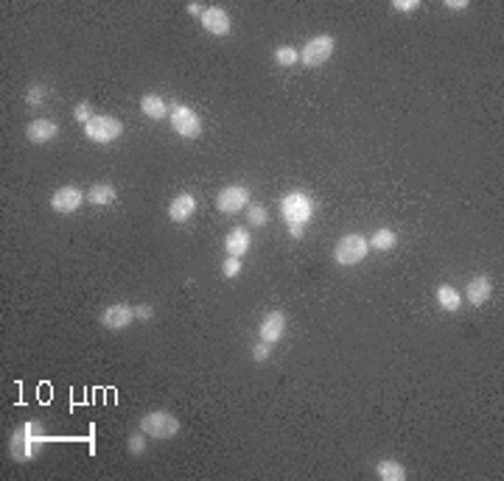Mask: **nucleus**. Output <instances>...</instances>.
<instances>
[{"label":"nucleus","mask_w":504,"mask_h":481,"mask_svg":"<svg viewBox=\"0 0 504 481\" xmlns=\"http://www.w3.org/2000/svg\"><path fill=\"white\" fill-rule=\"evenodd\" d=\"M146 450V434L143 431H135L132 436H129V453L132 456H140Z\"/></svg>","instance_id":"obj_26"},{"label":"nucleus","mask_w":504,"mask_h":481,"mask_svg":"<svg viewBox=\"0 0 504 481\" xmlns=\"http://www.w3.org/2000/svg\"><path fill=\"white\" fill-rule=\"evenodd\" d=\"M269 356H272V344H266V342L252 344V361L264 364V361H269Z\"/></svg>","instance_id":"obj_28"},{"label":"nucleus","mask_w":504,"mask_h":481,"mask_svg":"<svg viewBox=\"0 0 504 481\" xmlns=\"http://www.w3.org/2000/svg\"><path fill=\"white\" fill-rule=\"evenodd\" d=\"M392 9L401 15H415L420 9V0H392Z\"/></svg>","instance_id":"obj_27"},{"label":"nucleus","mask_w":504,"mask_h":481,"mask_svg":"<svg viewBox=\"0 0 504 481\" xmlns=\"http://www.w3.org/2000/svg\"><path fill=\"white\" fill-rule=\"evenodd\" d=\"M40 434V422H26V425H20L17 431H15V436H12V456L17 459V461H29L31 456H34V448L40 445V442H45L43 436H37Z\"/></svg>","instance_id":"obj_5"},{"label":"nucleus","mask_w":504,"mask_h":481,"mask_svg":"<svg viewBox=\"0 0 504 481\" xmlns=\"http://www.w3.org/2000/svg\"><path fill=\"white\" fill-rule=\"evenodd\" d=\"M222 275H224L227 280L238 277V275H241V258H233V255H227V258H224V264H222Z\"/></svg>","instance_id":"obj_24"},{"label":"nucleus","mask_w":504,"mask_h":481,"mask_svg":"<svg viewBox=\"0 0 504 481\" xmlns=\"http://www.w3.org/2000/svg\"><path fill=\"white\" fill-rule=\"evenodd\" d=\"M93 115H96V109H93V104H90V101H82V104H76V112H73V118H76L82 126H84V123H87Z\"/></svg>","instance_id":"obj_25"},{"label":"nucleus","mask_w":504,"mask_h":481,"mask_svg":"<svg viewBox=\"0 0 504 481\" xmlns=\"http://www.w3.org/2000/svg\"><path fill=\"white\" fill-rule=\"evenodd\" d=\"M56 135H59V126H56V121H51V118H34V121L26 126L29 143H37V146L51 143Z\"/></svg>","instance_id":"obj_12"},{"label":"nucleus","mask_w":504,"mask_h":481,"mask_svg":"<svg viewBox=\"0 0 504 481\" xmlns=\"http://www.w3.org/2000/svg\"><path fill=\"white\" fill-rule=\"evenodd\" d=\"M140 112H143L146 118H151V121H162V118L168 115V104H165L162 96L146 93V96H140Z\"/></svg>","instance_id":"obj_16"},{"label":"nucleus","mask_w":504,"mask_h":481,"mask_svg":"<svg viewBox=\"0 0 504 481\" xmlns=\"http://www.w3.org/2000/svg\"><path fill=\"white\" fill-rule=\"evenodd\" d=\"M333 51H336V40H333L330 34H316V37H311V40L303 45V51H300V65H303V68H319V65H325V62L333 56Z\"/></svg>","instance_id":"obj_4"},{"label":"nucleus","mask_w":504,"mask_h":481,"mask_svg":"<svg viewBox=\"0 0 504 481\" xmlns=\"http://www.w3.org/2000/svg\"><path fill=\"white\" fill-rule=\"evenodd\" d=\"M180 428H183V422L171 411H162V409H154V411L140 417V431L151 439H160V442L174 439L180 434Z\"/></svg>","instance_id":"obj_1"},{"label":"nucleus","mask_w":504,"mask_h":481,"mask_svg":"<svg viewBox=\"0 0 504 481\" xmlns=\"http://www.w3.org/2000/svg\"><path fill=\"white\" fill-rule=\"evenodd\" d=\"M370 252V244H367V238L359 235V232H351V235H342L339 240H336V247H333V261L339 264V266H359Z\"/></svg>","instance_id":"obj_2"},{"label":"nucleus","mask_w":504,"mask_h":481,"mask_svg":"<svg viewBox=\"0 0 504 481\" xmlns=\"http://www.w3.org/2000/svg\"><path fill=\"white\" fill-rule=\"evenodd\" d=\"M303 232H305V229H303V221H289V235H291L294 240H300Z\"/></svg>","instance_id":"obj_30"},{"label":"nucleus","mask_w":504,"mask_h":481,"mask_svg":"<svg viewBox=\"0 0 504 481\" xmlns=\"http://www.w3.org/2000/svg\"><path fill=\"white\" fill-rule=\"evenodd\" d=\"M171 129L185 137V140H194L202 135V118L188 107V104H174L171 109Z\"/></svg>","instance_id":"obj_6"},{"label":"nucleus","mask_w":504,"mask_h":481,"mask_svg":"<svg viewBox=\"0 0 504 481\" xmlns=\"http://www.w3.org/2000/svg\"><path fill=\"white\" fill-rule=\"evenodd\" d=\"M247 218H250V224H252V227H264V224L269 221V213H266V207H264V204L252 201V204L247 207Z\"/></svg>","instance_id":"obj_23"},{"label":"nucleus","mask_w":504,"mask_h":481,"mask_svg":"<svg viewBox=\"0 0 504 481\" xmlns=\"http://www.w3.org/2000/svg\"><path fill=\"white\" fill-rule=\"evenodd\" d=\"M490 294H493V280H490L487 275H476V277L465 286V300H468L473 308L484 305V303L490 300Z\"/></svg>","instance_id":"obj_13"},{"label":"nucleus","mask_w":504,"mask_h":481,"mask_svg":"<svg viewBox=\"0 0 504 481\" xmlns=\"http://www.w3.org/2000/svg\"><path fill=\"white\" fill-rule=\"evenodd\" d=\"M199 23H202V29H205L208 34H213V37H230V34H233V20H230V15H227L222 6H208V9L202 12Z\"/></svg>","instance_id":"obj_10"},{"label":"nucleus","mask_w":504,"mask_h":481,"mask_svg":"<svg viewBox=\"0 0 504 481\" xmlns=\"http://www.w3.org/2000/svg\"><path fill=\"white\" fill-rule=\"evenodd\" d=\"M26 104H29V109H40L48 98H51V90L45 87V84H31L29 90H26Z\"/></svg>","instance_id":"obj_21"},{"label":"nucleus","mask_w":504,"mask_h":481,"mask_svg":"<svg viewBox=\"0 0 504 481\" xmlns=\"http://www.w3.org/2000/svg\"><path fill=\"white\" fill-rule=\"evenodd\" d=\"M135 316H137V319H151V316H154V308L146 305V303H143V305H135Z\"/></svg>","instance_id":"obj_29"},{"label":"nucleus","mask_w":504,"mask_h":481,"mask_svg":"<svg viewBox=\"0 0 504 481\" xmlns=\"http://www.w3.org/2000/svg\"><path fill=\"white\" fill-rule=\"evenodd\" d=\"M205 9H208V6H202V3H188V15H194V17H202Z\"/></svg>","instance_id":"obj_32"},{"label":"nucleus","mask_w":504,"mask_h":481,"mask_svg":"<svg viewBox=\"0 0 504 481\" xmlns=\"http://www.w3.org/2000/svg\"><path fill=\"white\" fill-rule=\"evenodd\" d=\"M445 9H451V12H462V9H468V0H445Z\"/></svg>","instance_id":"obj_31"},{"label":"nucleus","mask_w":504,"mask_h":481,"mask_svg":"<svg viewBox=\"0 0 504 481\" xmlns=\"http://www.w3.org/2000/svg\"><path fill=\"white\" fill-rule=\"evenodd\" d=\"M283 333H286V314L283 311H269L258 325V339L272 344V347L283 339Z\"/></svg>","instance_id":"obj_11"},{"label":"nucleus","mask_w":504,"mask_h":481,"mask_svg":"<svg viewBox=\"0 0 504 481\" xmlns=\"http://www.w3.org/2000/svg\"><path fill=\"white\" fill-rule=\"evenodd\" d=\"M115 196H118V190H115V185H112V182H96V185L87 190V201H90V204H96V207L112 204V201H115Z\"/></svg>","instance_id":"obj_17"},{"label":"nucleus","mask_w":504,"mask_h":481,"mask_svg":"<svg viewBox=\"0 0 504 481\" xmlns=\"http://www.w3.org/2000/svg\"><path fill=\"white\" fill-rule=\"evenodd\" d=\"M250 188L247 185H227V188H222L219 190V196H216V210L219 213H224V215H236V213H241V210H247L250 207Z\"/></svg>","instance_id":"obj_7"},{"label":"nucleus","mask_w":504,"mask_h":481,"mask_svg":"<svg viewBox=\"0 0 504 481\" xmlns=\"http://www.w3.org/2000/svg\"><path fill=\"white\" fill-rule=\"evenodd\" d=\"M437 303H440V308L443 311H457L459 308V303H462V297H459V291L454 289V286H437Z\"/></svg>","instance_id":"obj_20"},{"label":"nucleus","mask_w":504,"mask_h":481,"mask_svg":"<svg viewBox=\"0 0 504 481\" xmlns=\"http://www.w3.org/2000/svg\"><path fill=\"white\" fill-rule=\"evenodd\" d=\"M367 244H370V250L390 252V250H395V247H398V235H395V229L381 227V229H376V232L367 238Z\"/></svg>","instance_id":"obj_19"},{"label":"nucleus","mask_w":504,"mask_h":481,"mask_svg":"<svg viewBox=\"0 0 504 481\" xmlns=\"http://www.w3.org/2000/svg\"><path fill=\"white\" fill-rule=\"evenodd\" d=\"M84 199H87V193H84L82 188H76V185H62L59 190L51 193V207H54L56 213L68 215V213H76Z\"/></svg>","instance_id":"obj_9"},{"label":"nucleus","mask_w":504,"mask_h":481,"mask_svg":"<svg viewBox=\"0 0 504 481\" xmlns=\"http://www.w3.org/2000/svg\"><path fill=\"white\" fill-rule=\"evenodd\" d=\"M376 475L381 478V481H406V467L401 464V461H395V459H381L379 464H376Z\"/></svg>","instance_id":"obj_18"},{"label":"nucleus","mask_w":504,"mask_h":481,"mask_svg":"<svg viewBox=\"0 0 504 481\" xmlns=\"http://www.w3.org/2000/svg\"><path fill=\"white\" fill-rule=\"evenodd\" d=\"M250 247H252V238H250V229H247V227H233V229L227 232V238H224L227 255L244 258V255L250 252Z\"/></svg>","instance_id":"obj_14"},{"label":"nucleus","mask_w":504,"mask_h":481,"mask_svg":"<svg viewBox=\"0 0 504 481\" xmlns=\"http://www.w3.org/2000/svg\"><path fill=\"white\" fill-rule=\"evenodd\" d=\"M275 62L280 68H291L300 62V51L294 45H280V48H275Z\"/></svg>","instance_id":"obj_22"},{"label":"nucleus","mask_w":504,"mask_h":481,"mask_svg":"<svg viewBox=\"0 0 504 481\" xmlns=\"http://www.w3.org/2000/svg\"><path fill=\"white\" fill-rule=\"evenodd\" d=\"M121 135H123V121L115 118V115H98V112H96V115L84 123V137L93 140V143H101V146L115 143Z\"/></svg>","instance_id":"obj_3"},{"label":"nucleus","mask_w":504,"mask_h":481,"mask_svg":"<svg viewBox=\"0 0 504 481\" xmlns=\"http://www.w3.org/2000/svg\"><path fill=\"white\" fill-rule=\"evenodd\" d=\"M98 322H101L107 330H126V328L135 322V305L112 303V305H107V308L98 314Z\"/></svg>","instance_id":"obj_8"},{"label":"nucleus","mask_w":504,"mask_h":481,"mask_svg":"<svg viewBox=\"0 0 504 481\" xmlns=\"http://www.w3.org/2000/svg\"><path fill=\"white\" fill-rule=\"evenodd\" d=\"M194 213H197V199L191 193H180L168 204V218L174 224H185L188 218H194Z\"/></svg>","instance_id":"obj_15"}]
</instances>
